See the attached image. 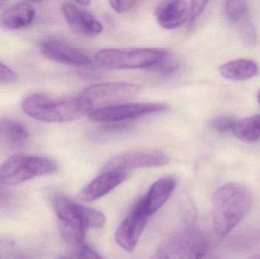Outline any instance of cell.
<instances>
[{"label":"cell","mask_w":260,"mask_h":259,"mask_svg":"<svg viewBox=\"0 0 260 259\" xmlns=\"http://www.w3.org/2000/svg\"><path fill=\"white\" fill-rule=\"evenodd\" d=\"M18 80L17 75L13 70L0 62V82L12 83Z\"/></svg>","instance_id":"obj_25"},{"label":"cell","mask_w":260,"mask_h":259,"mask_svg":"<svg viewBox=\"0 0 260 259\" xmlns=\"http://www.w3.org/2000/svg\"><path fill=\"white\" fill-rule=\"evenodd\" d=\"M5 2L4 1H0V6H3V4H4Z\"/></svg>","instance_id":"obj_30"},{"label":"cell","mask_w":260,"mask_h":259,"mask_svg":"<svg viewBox=\"0 0 260 259\" xmlns=\"http://www.w3.org/2000/svg\"><path fill=\"white\" fill-rule=\"evenodd\" d=\"M21 106L29 117L49 123L73 121L89 113L79 96L56 98L41 93H33L23 99Z\"/></svg>","instance_id":"obj_3"},{"label":"cell","mask_w":260,"mask_h":259,"mask_svg":"<svg viewBox=\"0 0 260 259\" xmlns=\"http://www.w3.org/2000/svg\"><path fill=\"white\" fill-rule=\"evenodd\" d=\"M128 176L124 171L103 172L79 192V198L86 202L98 200L123 183Z\"/></svg>","instance_id":"obj_13"},{"label":"cell","mask_w":260,"mask_h":259,"mask_svg":"<svg viewBox=\"0 0 260 259\" xmlns=\"http://www.w3.org/2000/svg\"><path fill=\"white\" fill-rule=\"evenodd\" d=\"M207 4L208 2L206 1H193L190 3L189 18L190 24H193L196 20L201 15Z\"/></svg>","instance_id":"obj_24"},{"label":"cell","mask_w":260,"mask_h":259,"mask_svg":"<svg viewBox=\"0 0 260 259\" xmlns=\"http://www.w3.org/2000/svg\"><path fill=\"white\" fill-rule=\"evenodd\" d=\"M149 217L140 198L116 231L114 238L117 245L126 252H133L137 246Z\"/></svg>","instance_id":"obj_10"},{"label":"cell","mask_w":260,"mask_h":259,"mask_svg":"<svg viewBox=\"0 0 260 259\" xmlns=\"http://www.w3.org/2000/svg\"><path fill=\"white\" fill-rule=\"evenodd\" d=\"M236 122L237 120L233 117H219L213 119L211 122L210 126L215 132L226 133L234 131Z\"/></svg>","instance_id":"obj_23"},{"label":"cell","mask_w":260,"mask_h":259,"mask_svg":"<svg viewBox=\"0 0 260 259\" xmlns=\"http://www.w3.org/2000/svg\"><path fill=\"white\" fill-rule=\"evenodd\" d=\"M252 196L247 187L229 182L218 188L212 199V225L219 237L227 236L248 213Z\"/></svg>","instance_id":"obj_1"},{"label":"cell","mask_w":260,"mask_h":259,"mask_svg":"<svg viewBox=\"0 0 260 259\" xmlns=\"http://www.w3.org/2000/svg\"><path fill=\"white\" fill-rule=\"evenodd\" d=\"M206 236L194 228H186L165 240L151 259H202L207 252Z\"/></svg>","instance_id":"obj_5"},{"label":"cell","mask_w":260,"mask_h":259,"mask_svg":"<svg viewBox=\"0 0 260 259\" xmlns=\"http://www.w3.org/2000/svg\"><path fill=\"white\" fill-rule=\"evenodd\" d=\"M111 8L117 13L128 12L137 5L136 1H111L109 2Z\"/></svg>","instance_id":"obj_27"},{"label":"cell","mask_w":260,"mask_h":259,"mask_svg":"<svg viewBox=\"0 0 260 259\" xmlns=\"http://www.w3.org/2000/svg\"><path fill=\"white\" fill-rule=\"evenodd\" d=\"M257 99H258V102H259V103L260 105V91H259V93H258Z\"/></svg>","instance_id":"obj_29"},{"label":"cell","mask_w":260,"mask_h":259,"mask_svg":"<svg viewBox=\"0 0 260 259\" xmlns=\"http://www.w3.org/2000/svg\"><path fill=\"white\" fill-rule=\"evenodd\" d=\"M169 161V157L158 151L126 152L110 158L102 167V171L126 172L133 169L162 167Z\"/></svg>","instance_id":"obj_9"},{"label":"cell","mask_w":260,"mask_h":259,"mask_svg":"<svg viewBox=\"0 0 260 259\" xmlns=\"http://www.w3.org/2000/svg\"><path fill=\"white\" fill-rule=\"evenodd\" d=\"M243 31L245 33V38H247V41H251V42L254 41L256 36H255L254 29H253V26H246V27L243 29Z\"/></svg>","instance_id":"obj_28"},{"label":"cell","mask_w":260,"mask_h":259,"mask_svg":"<svg viewBox=\"0 0 260 259\" xmlns=\"http://www.w3.org/2000/svg\"><path fill=\"white\" fill-rule=\"evenodd\" d=\"M165 53V50L156 48H108L97 52L95 59L108 69H138L154 67Z\"/></svg>","instance_id":"obj_4"},{"label":"cell","mask_w":260,"mask_h":259,"mask_svg":"<svg viewBox=\"0 0 260 259\" xmlns=\"http://www.w3.org/2000/svg\"><path fill=\"white\" fill-rule=\"evenodd\" d=\"M35 18V9L27 3H18L6 9L0 16V24L9 30L27 27Z\"/></svg>","instance_id":"obj_16"},{"label":"cell","mask_w":260,"mask_h":259,"mask_svg":"<svg viewBox=\"0 0 260 259\" xmlns=\"http://www.w3.org/2000/svg\"><path fill=\"white\" fill-rule=\"evenodd\" d=\"M62 9L69 25L78 33L87 36H96L103 30L102 23L77 3L65 2Z\"/></svg>","instance_id":"obj_12"},{"label":"cell","mask_w":260,"mask_h":259,"mask_svg":"<svg viewBox=\"0 0 260 259\" xmlns=\"http://www.w3.org/2000/svg\"><path fill=\"white\" fill-rule=\"evenodd\" d=\"M53 208L62 238L70 244L82 246L88 230L101 229L106 224V217L101 211L76 203L66 196H55Z\"/></svg>","instance_id":"obj_2"},{"label":"cell","mask_w":260,"mask_h":259,"mask_svg":"<svg viewBox=\"0 0 260 259\" xmlns=\"http://www.w3.org/2000/svg\"><path fill=\"white\" fill-rule=\"evenodd\" d=\"M168 108L165 103H130L113 105L95 109L88 114L90 120L105 123H123L148 114L161 112Z\"/></svg>","instance_id":"obj_8"},{"label":"cell","mask_w":260,"mask_h":259,"mask_svg":"<svg viewBox=\"0 0 260 259\" xmlns=\"http://www.w3.org/2000/svg\"><path fill=\"white\" fill-rule=\"evenodd\" d=\"M134 127L128 123H109L98 128L90 134V138L97 142H107L131 133Z\"/></svg>","instance_id":"obj_18"},{"label":"cell","mask_w":260,"mask_h":259,"mask_svg":"<svg viewBox=\"0 0 260 259\" xmlns=\"http://www.w3.org/2000/svg\"><path fill=\"white\" fill-rule=\"evenodd\" d=\"M177 184L176 178L165 176L153 183L148 193L141 198L144 208L149 217L155 214L166 203L174 193Z\"/></svg>","instance_id":"obj_15"},{"label":"cell","mask_w":260,"mask_h":259,"mask_svg":"<svg viewBox=\"0 0 260 259\" xmlns=\"http://www.w3.org/2000/svg\"><path fill=\"white\" fill-rule=\"evenodd\" d=\"M234 133L241 141L254 143L260 140V115L237 120Z\"/></svg>","instance_id":"obj_19"},{"label":"cell","mask_w":260,"mask_h":259,"mask_svg":"<svg viewBox=\"0 0 260 259\" xmlns=\"http://www.w3.org/2000/svg\"><path fill=\"white\" fill-rule=\"evenodd\" d=\"M141 91L142 87L136 84L107 82L88 87L79 97L90 114L95 109L119 104L120 102L138 95Z\"/></svg>","instance_id":"obj_7"},{"label":"cell","mask_w":260,"mask_h":259,"mask_svg":"<svg viewBox=\"0 0 260 259\" xmlns=\"http://www.w3.org/2000/svg\"><path fill=\"white\" fill-rule=\"evenodd\" d=\"M157 22L168 30L178 28L189 18V6L185 1H164L155 11Z\"/></svg>","instance_id":"obj_14"},{"label":"cell","mask_w":260,"mask_h":259,"mask_svg":"<svg viewBox=\"0 0 260 259\" xmlns=\"http://www.w3.org/2000/svg\"><path fill=\"white\" fill-rule=\"evenodd\" d=\"M78 259H105L88 245L82 244L78 252Z\"/></svg>","instance_id":"obj_26"},{"label":"cell","mask_w":260,"mask_h":259,"mask_svg":"<svg viewBox=\"0 0 260 259\" xmlns=\"http://www.w3.org/2000/svg\"><path fill=\"white\" fill-rule=\"evenodd\" d=\"M248 5L242 0L228 1L224 6V14L231 22H238L247 15Z\"/></svg>","instance_id":"obj_21"},{"label":"cell","mask_w":260,"mask_h":259,"mask_svg":"<svg viewBox=\"0 0 260 259\" xmlns=\"http://www.w3.org/2000/svg\"><path fill=\"white\" fill-rule=\"evenodd\" d=\"M0 135L3 139L12 145H21L28 139L26 128L18 122L4 120L0 123Z\"/></svg>","instance_id":"obj_20"},{"label":"cell","mask_w":260,"mask_h":259,"mask_svg":"<svg viewBox=\"0 0 260 259\" xmlns=\"http://www.w3.org/2000/svg\"><path fill=\"white\" fill-rule=\"evenodd\" d=\"M220 73L225 79L234 81H245L259 74L257 64L250 59H238L223 64Z\"/></svg>","instance_id":"obj_17"},{"label":"cell","mask_w":260,"mask_h":259,"mask_svg":"<svg viewBox=\"0 0 260 259\" xmlns=\"http://www.w3.org/2000/svg\"><path fill=\"white\" fill-rule=\"evenodd\" d=\"M179 67H180V63H179L178 60L172 55L169 54L168 52H166L163 59L159 61L153 68L163 74L171 75L175 72L178 69Z\"/></svg>","instance_id":"obj_22"},{"label":"cell","mask_w":260,"mask_h":259,"mask_svg":"<svg viewBox=\"0 0 260 259\" xmlns=\"http://www.w3.org/2000/svg\"><path fill=\"white\" fill-rule=\"evenodd\" d=\"M41 50L47 59L59 63L86 66L91 62L83 52L68 43L55 38L44 40L41 43Z\"/></svg>","instance_id":"obj_11"},{"label":"cell","mask_w":260,"mask_h":259,"mask_svg":"<svg viewBox=\"0 0 260 259\" xmlns=\"http://www.w3.org/2000/svg\"><path fill=\"white\" fill-rule=\"evenodd\" d=\"M56 170L57 164L50 158L14 155L0 167V182L17 185L38 176L52 174Z\"/></svg>","instance_id":"obj_6"}]
</instances>
